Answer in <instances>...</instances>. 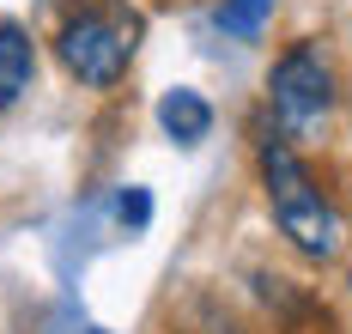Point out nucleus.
<instances>
[{"label": "nucleus", "mask_w": 352, "mask_h": 334, "mask_svg": "<svg viewBox=\"0 0 352 334\" xmlns=\"http://www.w3.org/2000/svg\"><path fill=\"white\" fill-rule=\"evenodd\" d=\"M340 110V74L328 61L322 37H298L280 49L274 74H267V122L292 146H316L328 122Z\"/></svg>", "instance_id": "nucleus-3"}, {"label": "nucleus", "mask_w": 352, "mask_h": 334, "mask_svg": "<svg viewBox=\"0 0 352 334\" xmlns=\"http://www.w3.org/2000/svg\"><path fill=\"white\" fill-rule=\"evenodd\" d=\"M91 334H104V329H91Z\"/></svg>", "instance_id": "nucleus-8"}, {"label": "nucleus", "mask_w": 352, "mask_h": 334, "mask_svg": "<svg viewBox=\"0 0 352 334\" xmlns=\"http://www.w3.org/2000/svg\"><path fill=\"white\" fill-rule=\"evenodd\" d=\"M267 19H274V0H225L219 6V31L225 37H261L267 31Z\"/></svg>", "instance_id": "nucleus-6"}, {"label": "nucleus", "mask_w": 352, "mask_h": 334, "mask_svg": "<svg viewBox=\"0 0 352 334\" xmlns=\"http://www.w3.org/2000/svg\"><path fill=\"white\" fill-rule=\"evenodd\" d=\"M255 177H261V194H267V213L280 225V237L304 261H340L346 256L352 225L340 213V201L316 183V170L298 158V146L285 134H274V122L255 128Z\"/></svg>", "instance_id": "nucleus-1"}, {"label": "nucleus", "mask_w": 352, "mask_h": 334, "mask_svg": "<svg viewBox=\"0 0 352 334\" xmlns=\"http://www.w3.org/2000/svg\"><path fill=\"white\" fill-rule=\"evenodd\" d=\"M36 79V43L19 19H0V104H19Z\"/></svg>", "instance_id": "nucleus-4"}, {"label": "nucleus", "mask_w": 352, "mask_h": 334, "mask_svg": "<svg viewBox=\"0 0 352 334\" xmlns=\"http://www.w3.org/2000/svg\"><path fill=\"white\" fill-rule=\"evenodd\" d=\"M116 219L134 225V231L152 219V201H146V188H122V194H116Z\"/></svg>", "instance_id": "nucleus-7"}, {"label": "nucleus", "mask_w": 352, "mask_h": 334, "mask_svg": "<svg viewBox=\"0 0 352 334\" xmlns=\"http://www.w3.org/2000/svg\"><path fill=\"white\" fill-rule=\"evenodd\" d=\"M140 31H146V19L128 0H73L61 12V25H55V61L85 91H116L134 67Z\"/></svg>", "instance_id": "nucleus-2"}, {"label": "nucleus", "mask_w": 352, "mask_h": 334, "mask_svg": "<svg viewBox=\"0 0 352 334\" xmlns=\"http://www.w3.org/2000/svg\"><path fill=\"white\" fill-rule=\"evenodd\" d=\"M158 128L170 134L176 146H195V140H207L212 134V104L201 91H188V85H176L158 98Z\"/></svg>", "instance_id": "nucleus-5"}]
</instances>
